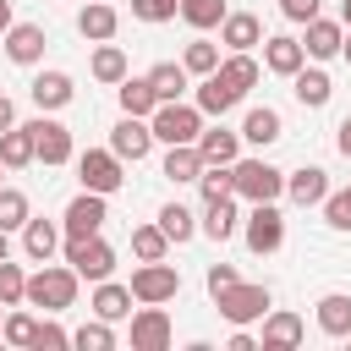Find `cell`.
Masks as SVG:
<instances>
[{
	"label": "cell",
	"mask_w": 351,
	"mask_h": 351,
	"mask_svg": "<svg viewBox=\"0 0 351 351\" xmlns=\"http://www.w3.org/2000/svg\"><path fill=\"white\" fill-rule=\"evenodd\" d=\"M77 269L71 263H44L38 274H27V302L33 307H44V313H66L71 302H77Z\"/></svg>",
	"instance_id": "cell-1"
},
{
	"label": "cell",
	"mask_w": 351,
	"mask_h": 351,
	"mask_svg": "<svg viewBox=\"0 0 351 351\" xmlns=\"http://www.w3.org/2000/svg\"><path fill=\"white\" fill-rule=\"evenodd\" d=\"M230 176H236V197H247V203H280L285 197V170H274L269 159H236Z\"/></svg>",
	"instance_id": "cell-2"
},
{
	"label": "cell",
	"mask_w": 351,
	"mask_h": 351,
	"mask_svg": "<svg viewBox=\"0 0 351 351\" xmlns=\"http://www.w3.org/2000/svg\"><path fill=\"white\" fill-rule=\"evenodd\" d=\"M148 126H154V143H197V132H203V110L197 104H181V99H165L154 115H148Z\"/></svg>",
	"instance_id": "cell-3"
},
{
	"label": "cell",
	"mask_w": 351,
	"mask_h": 351,
	"mask_svg": "<svg viewBox=\"0 0 351 351\" xmlns=\"http://www.w3.org/2000/svg\"><path fill=\"white\" fill-rule=\"evenodd\" d=\"M77 181L88 186V192H121L126 186V159L115 154V148H88V154H77Z\"/></svg>",
	"instance_id": "cell-4"
},
{
	"label": "cell",
	"mask_w": 351,
	"mask_h": 351,
	"mask_svg": "<svg viewBox=\"0 0 351 351\" xmlns=\"http://www.w3.org/2000/svg\"><path fill=\"white\" fill-rule=\"evenodd\" d=\"M241 241H247V252H258V258L280 252V247H285V214H280V203H252V214L241 219Z\"/></svg>",
	"instance_id": "cell-5"
},
{
	"label": "cell",
	"mask_w": 351,
	"mask_h": 351,
	"mask_svg": "<svg viewBox=\"0 0 351 351\" xmlns=\"http://www.w3.org/2000/svg\"><path fill=\"white\" fill-rule=\"evenodd\" d=\"M214 307H219L225 324H263V313L274 307V296H269V285H247V280H236L230 291L214 296Z\"/></svg>",
	"instance_id": "cell-6"
},
{
	"label": "cell",
	"mask_w": 351,
	"mask_h": 351,
	"mask_svg": "<svg viewBox=\"0 0 351 351\" xmlns=\"http://www.w3.org/2000/svg\"><path fill=\"white\" fill-rule=\"evenodd\" d=\"M66 263H71L82 280L99 285V280L115 274V247L104 241V230H99V236H71V241H66Z\"/></svg>",
	"instance_id": "cell-7"
},
{
	"label": "cell",
	"mask_w": 351,
	"mask_h": 351,
	"mask_svg": "<svg viewBox=\"0 0 351 351\" xmlns=\"http://www.w3.org/2000/svg\"><path fill=\"white\" fill-rule=\"evenodd\" d=\"M104 219H110V203H104V192H77L71 203H66V214H60V230H66V241L71 236H99L104 230Z\"/></svg>",
	"instance_id": "cell-8"
},
{
	"label": "cell",
	"mask_w": 351,
	"mask_h": 351,
	"mask_svg": "<svg viewBox=\"0 0 351 351\" xmlns=\"http://www.w3.org/2000/svg\"><path fill=\"white\" fill-rule=\"evenodd\" d=\"M126 285H132V296H137V302H176V291H181V274H176V263L154 258V263H137Z\"/></svg>",
	"instance_id": "cell-9"
},
{
	"label": "cell",
	"mask_w": 351,
	"mask_h": 351,
	"mask_svg": "<svg viewBox=\"0 0 351 351\" xmlns=\"http://www.w3.org/2000/svg\"><path fill=\"white\" fill-rule=\"evenodd\" d=\"M170 313L165 302H137L132 313V351H170Z\"/></svg>",
	"instance_id": "cell-10"
},
{
	"label": "cell",
	"mask_w": 351,
	"mask_h": 351,
	"mask_svg": "<svg viewBox=\"0 0 351 351\" xmlns=\"http://www.w3.org/2000/svg\"><path fill=\"white\" fill-rule=\"evenodd\" d=\"M27 126H33V148H38V159H44V165H71V159H77L71 126H60L55 115H33Z\"/></svg>",
	"instance_id": "cell-11"
},
{
	"label": "cell",
	"mask_w": 351,
	"mask_h": 351,
	"mask_svg": "<svg viewBox=\"0 0 351 351\" xmlns=\"http://www.w3.org/2000/svg\"><path fill=\"white\" fill-rule=\"evenodd\" d=\"M0 44H5V60H11V66H38L49 38H44L38 22H11V27L0 33Z\"/></svg>",
	"instance_id": "cell-12"
},
{
	"label": "cell",
	"mask_w": 351,
	"mask_h": 351,
	"mask_svg": "<svg viewBox=\"0 0 351 351\" xmlns=\"http://www.w3.org/2000/svg\"><path fill=\"white\" fill-rule=\"evenodd\" d=\"M302 340H307V324H302L291 307H269V313H263V335H258L263 351H291V346H302Z\"/></svg>",
	"instance_id": "cell-13"
},
{
	"label": "cell",
	"mask_w": 351,
	"mask_h": 351,
	"mask_svg": "<svg viewBox=\"0 0 351 351\" xmlns=\"http://www.w3.org/2000/svg\"><path fill=\"white\" fill-rule=\"evenodd\" d=\"M27 99L38 104V110H66L71 99H77V82H71V71H33V82H27Z\"/></svg>",
	"instance_id": "cell-14"
},
{
	"label": "cell",
	"mask_w": 351,
	"mask_h": 351,
	"mask_svg": "<svg viewBox=\"0 0 351 351\" xmlns=\"http://www.w3.org/2000/svg\"><path fill=\"white\" fill-rule=\"evenodd\" d=\"M110 148L121 154V159H148V148H154V126L143 121V115H121L115 121V132H110Z\"/></svg>",
	"instance_id": "cell-15"
},
{
	"label": "cell",
	"mask_w": 351,
	"mask_h": 351,
	"mask_svg": "<svg viewBox=\"0 0 351 351\" xmlns=\"http://www.w3.org/2000/svg\"><path fill=\"white\" fill-rule=\"evenodd\" d=\"M285 197H291L296 208H324V197H329V170H318V165L291 170V176H285Z\"/></svg>",
	"instance_id": "cell-16"
},
{
	"label": "cell",
	"mask_w": 351,
	"mask_h": 351,
	"mask_svg": "<svg viewBox=\"0 0 351 351\" xmlns=\"http://www.w3.org/2000/svg\"><path fill=\"white\" fill-rule=\"evenodd\" d=\"M307 33H302V49H307V60H335L340 55V44H346V22H329V16H313V22H302Z\"/></svg>",
	"instance_id": "cell-17"
},
{
	"label": "cell",
	"mask_w": 351,
	"mask_h": 351,
	"mask_svg": "<svg viewBox=\"0 0 351 351\" xmlns=\"http://www.w3.org/2000/svg\"><path fill=\"white\" fill-rule=\"evenodd\" d=\"M263 66H269L274 77H296V71L307 66L302 38H291V33H269V38H263Z\"/></svg>",
	"instance_id": "cell-18"
},
{
	"label": "cell",
	"mask_w": 351,
	"mask_h": 351,
	"mask_svg": "<svg viewBox=\"0 0 351 351\" xmlns=\"http://www.w3.org/2000/svg\"><path fill=\"white\" fill-rule=\"evenodd\" d=\"M115 27H121V11H115L110 0H88V5L77 11V33H82L88 44H110Z\"/></svg>",
	"instance_id": "cell-19"
},
{
	"label": "cell",
	"mask_w": 351,
	"mask_h": 351,
	"mask_svg": "<svg viewBox=\"0 0 351 351\" xmlns=\"http://www.w3.org/2000/svg\"><path fill=\"white\" fill-rule=\"evenodd\" d=\"M280 137H285V121H280V110H274V104H252V110L241 115V143L269 148V143H280Z\"/></svg>",
	"instance_id": "cell-20"
},
{
	"label": "cell",
	"mask_w": 351,
	"mask_h": 351,
	"mask_svg": "<svg viewBox=\"0 0 351 351\" xmlns=\"http://www.w3.org/2000/svg\"><path fill=\"white\" fill-rule=\"evenodd\" d=\"M132 285H121V280H99L93 285V296H88V307H93V318H110V324H121V318H132Z\"/></svg>",
	"instance_id": "cell-21"
},
{
	"label": "cell",
	"mask_w": 351,
	"mask_h": 351,
	"mask_svg": "<svg viewBox=\"0 0 351 351\" xmlns=\"http://www.w3.org/2000/svg\"><path fill=\"white\" fill-rule=\"evenodd\" d=\"M197 154H203V165H236V159H241V132H230V126H203V132H197Z\"/></svg>",
	"instance_id": "cell-22"
},
{
	"label": "cell",
	"mask_w": 351,
	"mask_h": 351,
	"mask_svg": "<svg viewBox=\"0 0 351 351\" xmlns=\"http://www.w3.org/2000/svg\"><path fill=\"white\" fill-rule=\"evenodd\" d=\"M291 93H296V104H302V110H324V104H329V93H335V82H329V71H324V66H302V71L291 77Z\"/></svg>",
	"instance_id": "cell-23"
},
{
	"label": "cell",
	"mask_w": 351,
	"mask_h": 351,
	"mask_svg": "<svg viewBox=\"0 0 351 351\" xmlns=\"http://www.w3.org/2000/svg\"><path fill=\"white\" fill-rule=\"evenodd\" d=\"M60 236H66V230H60L55 219H38V214H33V219L22 225V252H27L33 263H49L55 247H60Z\"/></svg>",
	"instance_id": "cell-24"
},
{
	"label": "cell",
	"mask_w": 351,
	"mask_h": 351,
	"mask_svg": "<svg viewBox=\"0 0 351 351\" xmlns=\"http://www.w3.org/2000/svg\"><path fill=\"white\" fill-rule=\"evenodd\" d=\"M219 44H225V49H258V44H263V22H258L252 11H230V16L219 22Z\"/></svg>",
	"instance_id": "cell-25"
},
{
	"label": "cell",
	"mask_w": 351,
	"mask_h": 351,
	"mask_svg": "<svg viewBox=\"0 0 351 351\" xmlns=\"http://www.w3.org/2000/svg\"><path fill=\"white\" fill-rule=\"evenodd\" d=\"M236 104H241V93H236L219 71L197 77V110H203V115H214V121H219V115H225V110H236Z\"/></svg>",
	"instance_id": "cell-26"
},
{
	"label": "cell",
	"mask_w": 351,
	"mask_h": 351,
	"mask_svg": "<svg viewBox=\"0 0 351 351\" xmlns=\"http://www.w3.org/2000/svg\"><path fill=\"white\" fill-rule=\"evenodd\" d=\"M318 329H324L329 340H346V335H351V296H346V291H324V296H318Z\"/></svg>",
	"instance_id": "cell-27"
},
{
	"label": "cell",
	"mask_w": 351,
	"mask_h": 351,
	"mask_svg": "<svg viewBox=\"0 0 351 351\" xmlns=\"http://www.w3.org/2000/svg\"><path fill=\"white\" fill-rule=\"evenodd\" d=\"M219 77H225V82H230V88H236V93L247 99V93L258 88V77H263V66L252 60V49H230V55L219 60Z\"/></svg>",
	"instance_id": "cell-28"
},
{
	"label": "cell",
	"mask_w": 351,
	"mask_h": 351,
	"mask_svg": "<svg viewBox=\"0 0 351 351\" xmlns=\"http://www.w3.org/2000/svg\"><path fill=\"white\" fill-rule=\"evenodd\" d=\"M197 230H203V236H214V241H230V236L241 230V208H236V197L208 203V208H203V219H197Z\"/></svg>",
	"instance_id": "cell-29"
},
{
	"label": "cell",
	"mask_w": 351,
	"mask_h": 351,
	"mask_svg": "<svg viewBox=\"0 0 351 351\" xmlns=\"http://www.w3.org/2000/svg\"><path fill=\"white\" fill-rule=\"evenodd\" d=\"M88 71H93V82H104V88H121L132 71H126V49L121 44H99L93 49V60H88Z\"/></svg>",
	"instance_id": "cell-30"
},
{
	"label": "cell",
	"mask_w": 351,
	"mask_h": 351,
	"mask_svg": "<svg viewBox=\"0 0 351 351\" xmlns=\"http://www.w3.org/2000/svg\"><path fill=\"white\" fill-rule=\"evenodd\" d=\"M115 99H121V115H143V121H148V115L159 110V93H154L148 77H126V82L115 88Z\"/></svg>",
	"instance_id": "cell-31"
},
{
	"label": "cell",
	"mask_w": 351,
	"mask_h": 351,
	"mask_svg": "<svg viewBox=\"0 0 351 351\" xmlns=\"http://www.w3.org/2000/svg\"><path fill=\"white\" fill-rule=\"evenodd\" d=\"M38 159V148H33V126L22 121V126H11V132H0V165L5 170H22V165H33Z\"/></svg>",
	"instance_id": "cell-32"
},
{
	"label": "cell",
	"mask_w": 351,
	"mask_h": 351,
	"mask_svg": "<svg viewBox=\"0 0 351 351\" xmlns=\"http://www.w3.org/2000/svg\"><path fill=\"white\" fill-rule=\"evenodd\" d=\"M165 176H170V181H197V176H203V154H197V143H170V154H165Z\"/></svg>",
	"instance_id": "cell-33"
},
{
	"label": "cell",
	"mask_w": 351,
	"mask_h": 351,
	"mask_svg": "<svg viewBox=\"0 0 351 351\" xmlns=\"http://www.w3.org/2000/svg\"><path fill=\"white\" fill-rule=\"evenodd\" d=\"M225 16H230L225 0H181V22H186L192 33H208V27H219Z\"/></svg>",
	"instance_id": "cell-34"
},
{
	"label": "cell",
	"mask_w": 351,
	"mask_h": 351,
	"mask_svg": "<svg viewBox=\"0 0 351 351\" xmlns=\"http://www.w3.org/2000/svg\"><path fill=\"white\" fill-rule=\"evenodd\" d=\"M186 77H192V71H186L181 60H159V66L148 71V82H154L159 104H165V99H181V93H186Z\"/></svg>",
	"instance_id": "cell-35"
},
{
	"label": "cell",
	"mask_w": 351,
	"mask_h": 351,
	"mask_svg": "<svg viewBox=\"0 0 351 351\" xmlns=\"http://www.w3.org/2000/svg\"><path fill=\"white\" fill-rule=\"evenodd\" d=\"M132 252H137V263H154V258H165L170 252V236H165V225L154 219V225H137L132 230Z\"/></svg>",
	"instance_id": "cell-36"
},
{
	"label": "cell",
	"mask_w": 351,
	"mask_h": 351,
	"mask_svg": "<svg viewBox=\"0 0 351 351\" xmlns=\"http://www.w3.org/2000/svg\"><path fill=\"white\" fill-rule=\"evenodd\" d=\"M33 219V203L22 186H0V230H22Z\"/></svg>",
	"instance_id": "cell-37"
},
{
	"label": "cell",
	"mask_w": 351,
	"mask_h": 351,
	"mask_svg": "<svg viewBox=\"0 0 351 351\" xmlns=\"http://www.w3.org/2000/svg\"><path fill=\"white\" fill-rule=\"evenodd\" d=\"M219 44H208V38H192L186 49H181V66L192 71V77H208V71H219Z\"/></svg>",
	"instance_id": "cell-38"
},
{
	"label": "cell",
	"mask_w": 351,
	"mask_h": 351,
	"mask_svg": "<svg viewBox=\"0 0 351 351\" xmlns=\"http://www.w3.org/2000/svg\"><path fill=\"white\" fill-rule=\"evenodd\" d=\"M197 192H203V203L236 197V176H230V165H203V176H197Z\"/></svg>",
	"instance_id": "cell-39"
},
{
	"label": "cell",
	"mask_w": 351,
	"mask_h": 351,
	"mask_svg": "<svg viewBox=\"0 0 351 351\" xmlns=\"http://www.w3.org/2000/svg\"><path fill=\"white\" fill-rule=\"evenodd\" d=\"M159 225H165L170 241H192V236H197V214H192L186 203H165V208H159Z\"/></svg>",
	"instance_id": "cell-40"
},
{
	"label": "cell",
	"mask_w": 351,
	"mask_h": 351,
	"mask_svg": "<svg viewBox=\"0 0 351 351\" xmlns=\"http://www.w3.org/2000/svg\"><path fill=\"white\" fill-rule=\"evenodd\" d=\"M71 346H77V351H115V329H110V318H88L82 329H71Z\"/></svg>",
	"instance_id": "cell-41"
},
{
	"label": "cell",
	"mask_w": 351,
	"mask_h": 351,
	"mask_svg": "<svg viewBox=\"0 0 351 351\" xmlns=\"http://www.w3.org/2000/svg\"><path fill=\"white\" fill-rule=\"evenodd\" d=\"M33 329H38V318H33V313H22V307H11V313H5V324H0L5 346H16V351H33Z\"/></svg>",
	"instance_id": "cell-42"
},
{
	"label": "cell",
	"mask_w": 351,
	"mask_h": 351,
	"mask_svg": "<svg viewBox=\"0 0 351 351\" xmlns=\"http://www.w3.org/2000/svg\"><path fill=\"white\" fill-rule=\"evenodd\" d=\"M0 302H5V307H22V302H27V274H22V263H11V258L0 263Z\"/></svg>",
	"instance_id": "cell-43"
},
{
	"label": "cell",
	"mask_w": 351,
	"mask_h": 351,
	"mask_svg": "<svg viewBox=\"0 0 351 351\" xmlns=\"http://www.w3.org/2000/svg\"><path fill=\"white\" fill-rule=\"evenodd\" d=\"M324 225H329V230H351V186H346V192L329 186V197H324Z\"/></svg>",
	"instance_id": "cell-44"
},
{
	"label": "cell",
	"mask_w": 351,
	"mask_h": 351,
	"mask_svg": "<svg viewBox=\"0 0 351 351\" xmlns=\"http://www.w3.org/2000/svg\"><path fill=\"white\" fill-rule=\"evenodd\" d=\"M71 346V329H60L55 318H38V329H33V351H66Z\"/></svg>",
	"instance_id": "cell-45"
},
{
	"label": "cell",
	"mask_w": 351,
	"mask_h": 351,
	"mask_svg": "<svg viewBox=\"0 0 351 351\" xmlns=\"http://www.w3.org/2000/svg\"><path fill=\"white\" fill-rule=\"evenodd\" d=\"M132 16L137 22H170V16H181V0H132Z\"/></svg>",
	"instance_id": "cell-46"
},
{
	"label": "cell",
	"mask_w": 351,
	"mask_h": 351,
	"mask_svg": "<svg viewBox=\"0 0 351 351\" xmlns=\"http://www.w3.org/2000/svg\"><path fill=\"white\" fill-rule=\"evenodd\" d=\"M241 274L230 269V263H208V274H203V285H208V296H219V291H230Z\"/></svg>",
	"instance_id": "cell-47"
},
{
	"label": "cell",
	"mask_w": 351,
	"mask_h": 351,
	"mask_svg": "<svg viewBox=\"0 0 351 351\" xmlns=\"http://www.w3.org/2000/svg\"><path fill=\"white\" fill-rule=\"evenodd\" d=\"M318 5H324V0H280V16H285V22H313Z\"/></svg>",
	"instance_id": "cell-48"
},
{
	"label": "cell",
	"mask_w": 351,
	"mask_h": 351,
	"mask_svg": "<svg viewBox=\"0 0 351 351\" xmlns=\"http://www.w3.org/2000/svg\"><path fill=\"white\" fill-rule=\"evenodd\" d=\"M335 148H340V154H346V159H351V115H346V121H340V126H335Z\"/></svg>",
	"instance_id": "cell-49"
},
{
	"label": "cell",
	"mask_w": 351,
	"mask_h": 351,
	"mask_svg": "<svg viewBox=\"0 0 351 351\" xmlns=\"http://www.w3.org/2000/svg\"><path fill=\"white\" fill-rule=\"evenodd\" d=\"M11 126H16V104L0 93V132H11Z\"/></svg>",
	"instance_id": "cell-50"
},
{
	"label": "cell",
	"mask_w": 351,
	"mask_h": 351,
	"mask_svg": "<svg viewBox=\"0 0 351 351\" xmlns=\"http://www.w3.org/2000/svg\"><path fill=\"white\" fill-rule=\"evenodd\" d=\"M11 258V230H0V263Z\"/></svg>",
	"instance_id": "cell-51"
},
{
	"label": "cell",
	"mask_w": 351,
	"mask_h": 351,
	"mask_svg": "<svg viewBox=\"0 0 351 351\" xmlns=\"http://www.w3.org/2000/svg\"><path fill=\"white\" fill-rule=\"evenodd\" d=\"M11 27V0H0V33Z\"/></svg>",
	"instance_id": "cell-52"
},
{
	"label": "cell",
	"mask_w": 351,
	"mask_h": 351,
	"mask_svg": "<svg viewBox=\"0 0 351 351\" xmlns=\"http://www.w3.org/2000/svg\"><path fill=\"white\" fill-rule=\"evenodd\" d=\"M340 22H346V27H351V0H340Z\"/></svg>",
	"instance_id": "cell-53"
},
{
	"label": "cell",
	"mask_w": 351,
	"mask_h": 351,
	"mask_svg": "<svg viewBox=\"0 0 351 351\" xmlns=\"http://www.w3.org/2000/svg\"><path fill=\"white\" fill-rule=\"evenodd\" d=\"M340 55H346V60H351V27H346V44H340Z\"/></svg>",
	"instance_id": "cell-54"
},
{
	"label": "cell",
	"mask_w": 351,
	"mask_h": 351,
	"mask_svg": "<svg viewBox=\"0 0 351 351\" xmlns=\"http://www.w3.org/2000/svg\"><path fill=\"white\" fill-rule=\"evenodd\" d=\"M0 324H5V302H0Z\"/></svg>",
	"instance_id": "cell-55"
},
{
	"label": "cell",
	"mask_w": 351,
	"mask_h": 351,
	"mask_svg": "<svg viewBox=\"0 0 351 351\" xmlns=\"http://www.w3.org/2000/svg\"><path fill=\"white\" fill-rule=\"evenodd\" d=\"M0 186H5V165H0Z\"/></svg>",
	"instance_id": "cell-56"
}]
</instances>
